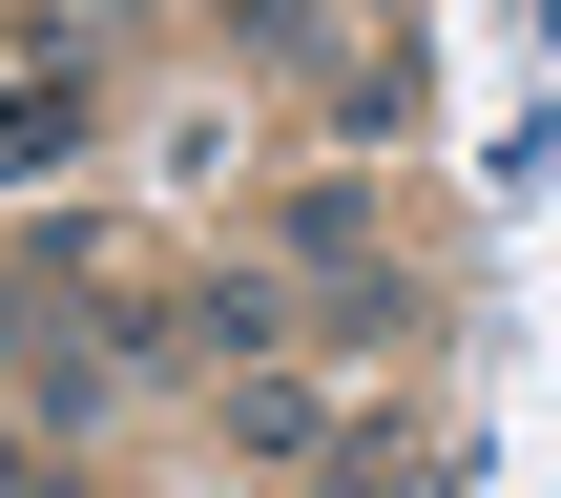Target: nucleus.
Masks as SVG:
<instances>
[{
  "label": "nucleus",
  "mask_w": 561,
  "mask_h": 498,
  "mask_svg": "<svg viewBox=\"0 0 561 498\" xmlns=\"http://www.w3.org/2000/svg\"><path fill=\"white\" fill-rule=\"evenodd\" d=\"M62 125H83V83H62V62H21V83H0V166H42Z\"/></svg>",
  "instance_id": "obj_1"
}]
</instances>
